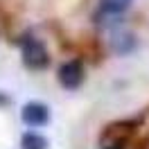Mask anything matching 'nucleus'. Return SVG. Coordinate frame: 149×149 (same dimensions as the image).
Listing matches in <instances>:
<instances>
[{"label": "nucleus", "instance_id": "39448f33", "mask_svg": "<svg viewBox=\"0 0 149 149\" xmlns=\"http://www.w3.org/2000/svg\"><path fill=\"white\" fill-rule=\"evenodd\" d=\"M20 149H47V138L36 131H27L20 138Z\"/></svg>", "mask_w": 149, "mask_h": 149}, {"label": "nucleus", "instance_id": "0eeeda50", "mask_svg": "<svg viewBox=\"0 0 149 149\" xmlns=\"http://www.w3.org/2000/svg\"><path fill=\"white\" fill-rule=\"evenodd\" d=\"M0 102H7V100H5V97H0Z\"/></svg>", "mask_w": 149, "mask_h": 149}, {"label": "nucleus", "instance_id": "f257e3e1", "mask_svg": "<svg viewBox=\"0 0 149 149\" xmlns=\"http://www.w3.org/2000/svg\"><path fill=\"white\" fill-rule=\"evenodd\" d=\"M23 63L29 70H43L50 65V54H47L43 41H38L34 36H27L23 41Z\"/></svg>", "mask_w": 149, "mask_h": 149}, {"label": "nucleus", "instance_id": "7ed1b4c3", "mask_svg": "<svg viewBox=\"0 0 149 149\" xmlns=\"http://www.w3.org/2000/svg\"><path fill=\"white\" fill-rule=\"evenodd\" d=\"M20 120L27 127H45L52 120V113L43 102H27L20 111Z\"/></svg>", "mask_w": 149, "mask_h": 149}, {"label": "nucleus", "instance_id": "f03ea898", "mask_svg": "<svg viewBox=\"0 0 149 149\" xmlns=\"http://www.w3.org/2000/svg\"><path fill=\"white\" fill-rule=\"evenodd\" d=\"M81 81H84V63L79 59H70V61L61 63V68H59V84L63 86L65 91L79 88Z\"/></svg>", "mask_w": 149, "mask_h": 149}, {"label": "nucleus", "instance_id": "423d86ee", "mask_svg": "<svg viewBox=\"0 0 149 149\" xmlns=\"http://www.w3.org/2000/svg\"><path fill=\"white\" fill-rule=\"evenodd\" d=\"M104 149H124V145L122 142H113V145H109V147H104Z\"/></svg>", "mask_w": 149, "mask_h": 149}, {"label": "nucleus", "instance_id": "20e7f679", "mask_svg": "<svg viewBox=\"0 0 149 149\" xmlns=\"http://www.w3.org/2000/svg\"><path fill=\"white\" fill-rule=\"evenodd\" d=\"M131 5H133V0H100V11L109 16H120L131 9Z\"/></svg>", "mask_w": 149, "mask_h": 149}]
</instances>
